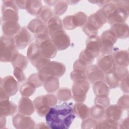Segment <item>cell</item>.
<instances>
[{"label":"cell","instance_id":"cell-1","mask_svg":"<svg viewBox=\"0 0 129 129\" xmlns=\"http://www.w3.org/2000/svg\"><path fill=\"white\" fill-rule=\"evenodd\" d=\"M76 116L72 104L64 102L51 107L45 116V121L50 128L68 129Z\"/></svg>","mask_w":129,"mask_h":129},{"label":"cell","instance_id":"cell-2","mask_svg":"<svg viewBox=\"0 0 129 129\" xmlns=\"http://www.w3.org/2000/svg\"><path fill=\"white\" fill-rule=\"evenodd\" d=\"M17 49L14 37L2 35L0 39L1 61L11 62L19 53Z\"/></svg>","mask_w":129,"mask_h":129},{"label":"cell","instance_id":"cell-3","mask_svg":"<svg viewBox=\"0 0 129 129\" xmlns=\"http://www.w3.org/2000/svg\"><path fill=\"white\" fill-rule=\"evenodd\" d=\"M27 57L38 70L47 66L50 61V59L42 54L39 45L35 42L29 45L27 51Z\"/></svg>","mask_w":129,"mask_h":129},{"label":"cell","instance_id":"cell-4","mask_svg":"<svg viewBox=\"0 0 129 129\" xmlns=\"http://www.w3.org/2000/svg\"><path fill=\"white\" fill-rule=\"evenodd\" d=\"M35 43L39 45L42 54L45 57L50 59L56 55L57 50L48 34L43 33L36 36Z\"/></svg>","mask_w":129,"mask_h":129},{"label":"cell","instance_id":"cell-5","mask_svg":"<svg viewBox=\"0 0 129 129\" xmlns=\"http://www.w3.org/2000/svg\"><path fill=\"white\" fill-rule=\"evenodd\" d=\"M2 3V19L3 22L11 21L18 22L19 19L18 9L15 1H3Z\"/></svg>","mask_w":129,"mask_h":129},{"label":"cell","instance_id":"cell-6","mask_svg":"<svg viewBox=\"0 0 129 129\" xmlns=\"http://www.w3.org/2000/svg\"><path fill=\"white\" fill-rule=\"evenodd\" d=\"M90 88L88 80L74 82L72 87V97L76 102L83 103Z\"/></svg>","mask_w":129,"mask_h":129},{"label":"cell","instance_id":"cell-7","mask_svg":"<svg viewBox=\"0 0 129 129\" xmlns=\"http://www.w3.org/2000/svg\"><path fill=\"white\" fill-rule=\"evenodd\" d=\"M100 37L101 42V53L102 54H110L113 50V46L117 38L110 30L103 31Z\"/></svg>","mask_w":129,"mask_h":129},{"label":"cell","instance_id":"cell-8","mask_svg":"<svg viewBox=\"0 0 129 129\" xmlns=\"http://www.w3.org/2000/svg\"><path fill=\"white\" fill-rule=\"evenodd\" d=\"M50 36L57 50H65L70 46V38L63 29L55 32Z\"/></svg>","mask_w":129,"mask_h":129},{"label":"cell","instance_id":"cell-9","mask_svg":"<svg viewBox=\"0 0 129 129\" xmlns=\"http://www.w3.org/2000/svg\"><path fill=\"white\" fill-rule=\"evenodd\" d=\"M14 127L18 129L34 128L35 122L29 115L21 113L17 114L12 119Z\"/></svg>","mask_w":129,"mask_h":129},{"label":"cell","instance_id":"cell-10","mask_svg":"<svg viewBox=\"0 0 129 129\" xmlns=\"http://www.w3.org/2000/svg\"><path fill=\"white\" fill-rule=\"evenodd\" d=\"M85 50L90 52L95 58L98 56L101 50L100 37L98 35L88 36L86 41Z\"/></svg>","mask_w":129,"mask_h":129},{"label":"cell","instance_id":"cell-11","mask_svg":"<svg viewBox=\"0 0 129 129\" xmlns=\"http://www.w3.org/2000/svg\"><path fill=\"white\" fill-rule=\"evenodd\" d=\"M14 39L17 48L22 49L26 47L30 43L32 39V36L27 28L22 27L14 36Z\"/></svg>","mask_w":129,"mask_h":129},{"label":"cell","instance_id":"cell-12","mask_svg":"<svg viewBox=\"0 0 129 129\" xmlns=\"http://www.w3.org/2000/svg\"><path fill=\"white\" fill-rule=\"evenodd\" d=\"M1 87L11 97L16 94L18 92L19 84L13 77L7 76L1 78Z\"/></svg>","mask_w":129,"mask_h":129},{"label":"cell","instance_id":"cell-13","mask_svg":"<svg viewBox=\"0 0 129 129\" xmlns=\"http://www.w3.org/2000/svg\"><path fill=\"white\" fill-rule=\"evenodd\" d=\"M86 75L88 81L93 84L98 81H104V73L96 64L89 65L86 70Z\"/></svg>","mask_w":129,"mask_h":129},{"label":"cell","instance_id":"cell-14","mask_svg":"<svg viewBox=\"0 0 129 129\" xmlns=\"http://www.w3.org/2000/svg\"><path fill=\"white\" fill-rule=\"evenodd\" d=\"M97 66L104 73L112 70L115 66L111 54H102L98 58Z\"/></svg>","mask_w":129,"mask_h":129},{"label":"cell","instance_id":"cell-15","mask_svg":"<svg viewBox=\"0 0 129 129\" xmlns=\"http://www.w3.org/2000/svg\"><path fill=\"white\" fill-rule=\"evenodd\" d=\"M57 97L51 94L38 96L33 101L35 109L40 106H46L51 108L55 106L57 104Z\"/></svg>","mask_w":129,"mask_h":129},{"label":"cell","instance_id":"cell-16","mask_svg":"<svg viewBox=\"0 0 129 129\" xmlns=\"http://www.w3.org/2000/svg\"><path fill=\"white\" fill-rule=\"evenodd\" d=\"M27 29L35 36L43 33L48 34L46 24L38 18L33 19L29 22L27 25Z\"/></svg>","mask_w":129,"mask_h":129},{"label":"cell","instance_id":"cell-17","mask_svg":"<svg viewBox=\"0 0 129 129\" xmlns=\"http://www.w3.org/2000/svg\"><path fill=\"white\" fill-rule=\"evenodd\" d=\"M18 109L19 113L30 116L34 112L35 108L29 97H22L19 100Z\"/></svg>","mask_w":129,"mask_h":129},{"label":"cell","instance_id":"cell-18","mask_svg":"<svg viewBox=\"0 0 129 129\" xmlns=\"http://www.w3.org/2000/svg\"><path fill=\"white\" fill-rule=\"evenodd\" d=\"M128 16V13L116 9L107 17V22L112 25L114 24L125 23Z\"/></svg>","mask_w":129,"mask_h":129},{"label":"cell","instance_id":"cell-19","mask_svg":"<svg viewBox=\"0 0 129 129\" xmlns=\"http://www.w3.org/2000/svg\"><path fill=\"white\" fill-rule=\"evenodd\" d=\"M87 22L92 25L97 29H99L107 22V20L105 15L99 9L88 17Z\"/></svg>","mask_w":129,"mask_h":129},{"label":"cell","instance_id":"cell-20","mask_svg":"<svg viewBox=\"0 0 129 129\" xmlns=\"http://www.w3.org/2000/svg\"><path fill=\"white\" fill-rule=\"evenodd\" d=\"M110 30L119 39H126L129 36V28L127 24L125 23L114 24L111 25Z\"/></svg>","mask_w":129,"mask_h":129},{"label":"cell","instance_id":"cell-21","mask_svg":"<svg viewBox=\"0 0 129 129\" xmlns=\"http://www.w3.org/2000/svg\"><path fill=\"white\" fill-rule=\"evenodd\" d=\"M2 26L4 35L12 37L16 35L21 28L18 22L12 21L3 22Z\"/></svg>","mask_w":129,"mask_h":129},{"label":"cell","instance_id":"cell-22","mask_svg":"<svg viewBox=\"0 0 129 129\" xmlns=\"http://www.w3.org/2000/svg\"><path fill=\"white\" fill-rule=\"evenodd\" d=\"M17 106L12 101L5 100L0 102V116H8L16 112Z\"/></svg>","mask_w":129,"mask_h":129},{"label":"cell","instance_id":"cell-23","mask_svg":"<svg viewBox=\"0 0 129 129\" xmlns=\"http://www.w3.org/2000/svg\"><path fill=\"white\" fill-rule=\"evenodd\" d=\"M115 66L127 67L128 65V53L126 50H118L112 55Z\"/></svg>","mask_w":129,"mask_h":129},{"label":"cell","instance_id":"cell-24","mask_svg":"<svg viewBox=\"0 0 129 129\" xmlns=\"http://www.w3.org/2000/svg\"><path fill=\"white\" fill-rule=\"evenodd\" d=\"M46 25L49 36L56 31L63 29L62 22L58 16L55 15L49 19Z\"/></svg>","mask_w":129,"mask_h":129},{"label":"cell","instance_id":"cell-25","mask_svg":"<svg viewBox=\"0 0 129 129\" xmlns=\"http://www.w3.org/2000/svg\"><path fill=\"white\" fill-rule=\"evenodd\" d=\"M123 110L117 104L109 105L105 109V117L116 121L120 120Z\"/></svg>","mask_w":129,"mask_h":129},{"label":"cell","instance_id":"cell-26","mask_svg":"<svg viewBox=\"0 0 129 129\" xmlns=\"http://www.w3.org/2000/svg\"><path fill=\"white\" fill-rule=\"evenodd\" d=\"M93 90L96 96H108L110 88L104 81H98L93 84Z\"/></svg>","mask_w":129,"mask_h":129},{"label":"cell","instance_id":"cell-27","mask_svg":"<svg viewBox=\"0 0 129 129\" xmlns=\"http://www.w3.org/2000/svg\"><path fill=\"white\" fill-rule=\"evenodd\" d=\"M73 109L76 115L83 120L90 115V108L83 103L77 102L74 105Z\"/></svg>","mask_w":129,"mask_h":129},{"label":"cell","instance_id":"cell-28","mask_svg":"<svg viewBox=\"0 0 129 129\" xmlns=\"http://www.w3.org/2000/svg\"><path fill=\"white\" fill-rule=\"evenodd\" d=\"M105 74V82L110 89H114L119 86L120 80L113 69Z\"/></svg>","mask_w":129,"mask_h":129},{"label":"cell","instance_id":"cell-29","mask_svg":"<svg viewBox=\"0 0 129 129\" xmlns=\"http://www.w3.org/2000/svg\"><path fill=\"white\" fill-rule=\"evenodd\" d=\"M45 90L48 93H53L57 90L59 86L58 78L53 77L46 79L43 84Z\"/></svg>","mask_w":129,"mask_h":129},{"label":"cell","instance_id":"cell-30","mask_svg":"<svg viewBox=\"0 0 129 129\" xmlns=\"http://www.w3.org/2000/svg\"><path fill=\"white\" fill-rule=\"evenodd\" d=\"M90 115L96 120H100L105 117V108L94 105L90 108Z\"/></svg>","mask_w":129,"mask_h":129},{"label":"cell","instance_id":"cell-31","mask_svg":"<svg viewBox=\"0 0 129 129\" xmlns=\"http://www.w3.org/2000/svg\"><path fill=\"white\" fill-rule=\"evenodd\" d=\"M41 1H27L26 10L31 15L37 16L38 12L42 7Z\"/></svg>","mask_w":129,"mask_h":129},{"label":"cell","instance_id":"cell-32","mask_svg":"<svg viewBox=\"0 0 129 129\" xmlns=\"http://www.w3.org/2000/svg\"><path fill=\"white\" fill-rule=\"evenodd\" d=\"M48 65L52 71L54 77L59 78L62 77L65 73L66 70V67L61 62L55 61H50Z\"/></svg>","mask_w":129,"mask_h":129},{"label":"cell","instance_id":"cell-33","mask_svg":"<svg viewBox=\"0 0 129 129\" xmlns=\"http://www.w3.org/2000/svg\"><path fill=\"white\" fill-rule=\"evenodd\" d=\"M53 15V12L51 9L47 6H44L40 9L36 16L38 19H40L45 24H46Z\"/></svg>","mask_w":129,"mask_h":129},{"label":"cell","instance_id":"cell-34","mask_svg":"<svg viewBox=\"0 0 129 129\" xmlns=\"http://www.w3.org/2000/svg\"><path fill=\"white\" fill-rule=\"evenodd\" d=\"M36 88L29 82L23 84L20 87V92L23 97H29L32 95L35 92Z\"/></svg>","mask_w":129,"mask_h":129},{"label":"cell","instance_id":"cell-35","mask_svg":"<svg viewBox=\"0 0 129 129\" xmlns=\"http://www.w3.org/2000/svg\"><path fill=\"white\" fill-rule=\"evenodd\" d=\"M28 59L21 53H18L16 57L11 62L13 67H19L23 70H25L28 64Z\"/></svg>","mask_w":129,"mask_h":129},{"label":"cell","instance_id":"cell-36","mask_svg":"<svg viewBox=\"0 0 129 129\" xmlns=\"http://www.w3.org/2000/svg\"><path fill=\"white\" fill-rule=\"evenodd\" d=\"M118 123L117 121L109 119H103L98 122L97 128H117Z\"/></svg>","mask_w":129,"mask_h":129},{"label":"cell","instance_id":"cell-37","mask_svg":"<svg viewBox=\"0 0 129 129\" xmlns=\"http://www.w3.org/2000/svg\"><path fill=\"white\" fill-rule=\"evenodd\" d=\"M73 21L75 26L83 27L87 22L88 17L86 14L82 12H78L73 15Z\"/></svg>","mask_w":129,"mask_h":129},{"label":"cell","instance_id":"cell-38","mask_svg":"<svg viewBox=\"0 0 129 129\" xmlns=\"http://www.w3.org/2000/svg\"><path fill=\"white\" fill-rule=\"evenodd\" d=\"M57 98L60 101L70 100L72 97L71 90L68 88H61L57 92Z\"/></svg>","mask_w":129,"mask_h":129},{"label":"cell","instance_id":"cell-39","mask_svg":"<svg viewBox=\"0 0 129 129\" xmlns=\"http://www.w3.org/2000/svg\"><path fill=\"white\" fill-rule=\"evenodd\" d=\"M68 4L65 1H57L54 6L53 12L55 15L60 16L63 14L68 9Z\"/></svg>","mask_w":129,"mask_h":129},{"label":"cell","instance_id":"cell-40","mask_svg":"<svg viewBox=\"0 0 129 129\" xmlns=\"http://www.w3.org/2000/svg\"><path fill=\"white\" fill-rule=\"evenodd\" d=\"M71 78L74 82L87 80L86 71L82 70H74L71 73Z\"/></svg>","mask_w":129,"mask_h":129},{"label":"cell","instance_id":"cell-41","mask_svg":"<svg viewBox=\"0 0 129 129\" xmlns=\"http://www.w3.org/2000/svg\"><path fill=\"white\" fill-rule=\"evenodd\" d=\"M95 58L89 52L85 49L82 50L79 57V59L87 66L91 64Z\"/></svg>","mask_w":129,"mask_h":129},{"label":"cell","instance_id":"cell-42","mask_svg":"<svg viewBox=\"0 0 129 129\" xmlns=\"http://www.w3.org/2000/svg\"><path fill=\"white\" fill-rule=\"evenodd\" d=\"M97 120L93 118H87L82 121V128H97Z\"/></svg>","mask_w":129,"mask_h":129},{"label":"cell","instance_id":"cell-43","mask_svg":"<svg viewBox=\"0 0 129 129\" xmlns=\"http://www.w3.org/2000/svg\"><path fill=\"white\" fill-rule=\"evenodd\" d=\"M94 103L95 105L106 108L110 104V100L108 96H96Z\"/></svg>","mask_w":129,"mask_h":129},{"label":"cell","instance_id":"cell-44","mask_svg":"<svg viewBox=\"0 0 129 129\" xmlns=\"http://www.w3.org/2000/svg\"><path fill=\"white\" fill-rule=\"evenodd\" d=\"M82 30L84 33L88 36L92 35H97L98 31V29L88 22H86L82 27Z\"/></svg>","mask_w":129,"mask_h":129},{"label":"cell","instance_id":"cell-45","mask_svg":"<svg viewBox=\"0 0 129 129\" xmlns=\"http://www.w3.org/2000/svg\"><path fill=\"white\" fill-rule=\"evenodd\" d=\"M117 105L123 110H127L129 106V96L128 94H124L121 96L117 102Z\"/></svg>","mask_w":129,"mask_h":129},{"label":"cell","instance_id":"cell-46","mask_svg":"<svg viewBox=\"0 0 129 129\" xmlns=\"http://www.w3.org/2000/svg\"><path fill=\"white\" fill-rule=\"evenodd\" d=\"M27 81L34 85L36 88L39 87L43 84V81L40 78L38 73H34L31 75L28 78Z\"/></svg>","mask_w":129,"mask_h":129},{"label":"cell","instance_id":"cell-47","mask_svg":"<svg viewBox=\"0 0 129 129\" xmlns=\"http://www.w3.org/2000/svg\"><path fill=\"white\" fill-rule=\"evenodd\" d=\"M62 24L63 27L67 30H73L76 28L74 23L73 15H69L64 17L62 21Z\"/></svg>","mask_w":129,"mask_h":129},{"label":"cell","instance_id":"cell-48","mask_svg":"<svg viewBox=\"0 0 129 129\" xmlns=\"http://www.w3.org/2000/svg\"><path fill=\"white\" fill-rule=\"evenodd\" d=\"M113 70L119 77L120 81L128 75V70L124 67L115 66L113 69Z\"/></svg>","mask_w":129,"mask_h":129},{"label":"cell","instance_id":"cell-49","mask_svg":"<svg viewBox=\"0 0 129 129\" xmlns=\"http://www.w3.org/2000/svg\"><path fill=\"white\" fill-rule=\"evenodd\" d=\"M23 71L19 67L14 68V76L19 82H22L26 80V76Z\"/></svg>","mask_w":129,"mask_h":129},{"label":"cell","instance_id":"cell-50","mask_svg":"<svg viewBox=\"0 0 129 129\" xmlns=\"http://www.w3.org/2000/svg\"><path fill=\"white\" fill-rule=\"evenodd\" d=\"M117 9L128 13L129 1H114Z\"/></svg>","mask_w":129,"mask_h":129},{"label":"cell","instance_id":"cell-51","mask_svg":"<svg viewBox=\"0 0 129 129\" xmlns=\"http://www.w3.org/2000/svg\"><path fill=\"white\" fill-rule=\"evenodd\" d=\"M120 89L124 93H128L129 90L128 86V75L123 79L119 83Z\"/></svg>","mask_w":129,"mask_h":129},{"label":"cell","instance_id":"cell-52","mask_svg":"<svg viewBox=\"0 0 129 129\" xmlns=\"http://www.w3.org/2000/svg\"><path fill=\"white\" fill-rule=\"evenodd\" d=\"M88 66L86 65L78 59L74 62L73 65V69L74 70H82L84 71H86Z\"/></svg>","mask_w":129,"mask_h":129},{"label":"cell","instance_id":"cell-53","mask_svg":"<svg viewBox=\"0 0 129 129\" xmlns=\"http://www.w3.org/2000/svg\"><path fill=\"white\" fill-rule=\"evenodd\" d=\"M118 127L120 128H129V122L128 117L122 120L119 124H118Z\"/></svg>","mask_w":129,"mask_h":129},{"label":"cell","instance_id":"cell-54","mask_svg":"<svg viewBox=\"0 0 129 129\" xmlns=\"http://www.w3.org/2000/svg\"><path fill=\"white\" fill-rule=\"evenodd\" d=\"M27 1H15V3L18 8L21 9H26Z\"/></svg>","mask_w":129,"mask_h":129},{"label":"cell","instance_id":"cell-55","mask_svg":"<svg viewBox=\"0 0 129 129\" xmlns=\"http://www.w3.org/2000/svg\"><path fill=\"white\" fill-rule=\"evenodd\" d=\"M10 96L7 94V93L1 88L0 87V100L3 101L5 100L9 99Z\"/></svg>","mask_w":129,"mask_h":129},{"label":"cell","instance_id":"cell-56","mask_svg":"<svg viewBox=\"0 0 129 129\" xmlns=\"http://www.w3.org/2000/svg\"><path fill=\"white\" fill-rule=\"evenodd\" d=\"M110 1H89V2L97 5L99 7H102L103 6H104L106 4L110 2Z\"/></svg>","mask_w":129,"mask_h":129},{"label":"cell","instance_id":"cell-57","mask_svg":"<svg viewBox=\"0 0 129 129\" xmlns=\"http://www.w3.org/2000/svg\"><path fill=\"white\" fill-rule=\"evenodd\" d=\"M1 116V119H0V128H3L6 125V116Z\"/></svg>","mask_w":129,"mask_h":129},{"label":"cell","instance_id":"cell-58","mask_svg":"<svg viewBox=\"0 0 129 129\" xmlns=\"http://www.w3.org/2000/svg\"><path fill=\"white\" fill-rule=\"evenodd\" d=\"M36 128H48L49 127L45 123L40 122L37 124V126L36 127Z\"/></svg>","mask_w":129,"mask_h":129},{"label":"cell","instance_id":"cell-59","mask_svg":"<svg viewBox=\"0 0 129 129\" xmlns=\"http://www.w3.org/2000/svg\"><path fill=\"white\" fill-rule=\"evenodd\" d=\"M44 3H45L47 5L49 6H53L56 4L57 2V1H44Z\"/></svg>","mask_w":129,"mask_h":129},{"label":"cell","instance_id":"cell-60","mask_svg":"<svg viewBox=\"0 0 129 129\" xmlns=\"http://www.w3.org/2000/svg\"><path fill=\"white\" fill-rule=\"evenodd\" d=\"M68 5H75L79 2V1H66Z\"/></svg>","mask_w":129,"mask_h":129}]
</instances>
